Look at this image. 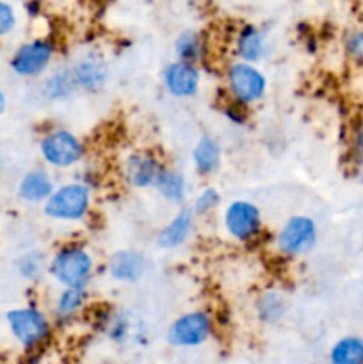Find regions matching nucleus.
Instances as JSON below:
<instances>
[{"label":"nucleus","mask_w":363,"mask_h":364,"mask_svg":"<svg viewBox=\"0 0 363 364\" xmlns=\"http://www.w3.org/2000/svg\"><path fill=\"white\" fill-rule=\"evenodd\" d=\"M46 270L63 288H85L95 272V259L88 247L70 242L53 252Z\"/></svg>","instance_id":"nucleus-1"},{"label":"nucleus","mask_w":363,"mask_h":364,"mask_svg":"<svg viewBox=\"0 0 363 364\" xmlns=\"http://www.w3.org/2000/svg\"><path fill=\"white\" fill-rule=\"evenodd\" d=\"M11 336L27 352L39 350L52 338V322L34 306L14 308L6 315Z\"/></svg>","instance_id":"nucleus-2"},{"label":"nucleus","mask_w":363,"mask_h":364,"mask_svg":"<svg viewBox=\"0 0 363 364\" xmlns=\"http://www.w3.org/2000/svg\"><path fill=\"white\" fill-rule=\"evenodd\" d=\"M91 210V188L85 183H64L56 187L48 199L43 203V213L52 220L77 223Z\"/></svg>","instance_id":"nucleus-3"},{"label":"nucleus","mask_w":363,"mask_h":364,"mask_svg":"<svg viewBox=\"0 0 363 364\" xmlns=\"http://www.w3.org/2000/svg\"><path fill=\"white\" fill-rule=\"evenodd\" d=\"M39 153L53 169H68L84 159L85 146L73 132L66 128H53L39 141Z\"/></svg>","instance_id":"nucleus-4"},{"label":"nucleus","mask_w":363,"mask_h":364,"mask_svg":"<svg viewBox=\"0 0 363 364\" xmlns=\"http://www.w3.org/2000/svg\"><path fill=\"white\" fill-rule=\"evenodd\" d=\"M226 85L231 100L248 107L265 96L267 78L255 64L235 60L226 68Z\"/></svg>","instance_id":"nucleus-5"},{"label":"nucleus","mask_w":363,"mask_h":364,"mask_svg":"<svg viewBox=\"0 0 363 364\" xmlns=\"http://www.w3.org/2000/svg\"><path fill=\"white\" fill-rule=\"evenodd\" d=\"M214 336V318L206 311L196 309L173 320L166 340L174 348H196Z\"/></svg>","instance_id":"nucleus-6"},{"label":"nucleus","mask_w":363,"mask_h":364,"mask_svg":"<svg viewBox=\"0 0 363 364\" xmlns=\"http://www.w3.org/2000/svg\"><path fill=\"white\" fill-rule=\"evenodd\" d=\"M56 43L46 38H36L14 50L9 66L14 75L23 78L41 77L56 57Z\"/></svg>","instance_id":"nucleus-7"},{"label":"nucleus","mask_w":363,"mask_h":364,"mask_svg":"<svg viewBox=\"0 0 363 364\" xmlns=\"http://www.w3.org/2000/svg\"><path fill=\"white\" fill-rule=\"evenodd\" d=\"M317 237L319 231L312 217L294 215L278 231L276 247L287 258H301L315 247Z\"/></svg>","instance_id":"nucleus-8"},{"label":"nucleus","mask_w":363,"mask_h":364,"mask_svg":"<svg viewBox=\"0 0 363 364\" xmlns=\"http://www.w3.org/2000/svg\"><path fill=\"white\" fill-rule=\"evenodd\" d=\"M223 226L233 240L251 242L258 238L262 231V213L255 203L237 199L224 210Z\"/></svg>","instance_id":"nucleus-9"},{"label":"nucleus","mask_w":363,"mask_h":364,"mask_svg":"<svg viewBox=\"0 0 363 364\" xmlns=\"http://www.w3.org/2000/svg\"><path fill=\"white\" fill-rule=\"evenodd\" d=\"M162 162L152 151H134L128 153L123 160V178L128 185L135 188L153 187Z\"/></svg>","instance_id":"nucleus-10"},{"label":"nucleus","mask_w":363,"mask_h":364,"mask_svg":"<svg viewBox=\"0 0 363 364\" xmlns=\"http://www.w3.org/2000/svg\"><path fill=\"white\" fill-rule=\"evenodd\" d=\"M162 82L166 91L174 98H192L199 91L201 75L196 64L174 60L164 70Z\"/></svg>","instance_id":"nucleus-11"},{"label":"nucleus","mask_w":363,"mask_h":364,"mask_svg":"<svg viewBox=\"0 0 363 364\" xmlns=\"http://www.w3.org/2000/svg\"><path fill=\"white\" fill-rule=\"evenodd\" d=\"M71 70H73L78 89H84V91L89 92L100 91V89L107 84L110 73L109 64L103 59L102 53L98 52L82 53V55L75 60Z\"/></svg>","instance_id":"nucleus-12"},{"label":"nucleus","mask_w":363,"mask_h":364,"mask_svg":"<svg viewBox=\"0 0 363 364\" xmlns=\"http://www.w3.org/2000/svg\"><path fill=\"white\" fill-rule=\"evenodd\" d=\"M146 270H148V259L142 252L134 249L116 251L107 263V272L117 283H137L144 277Z\"/></svg>","instance_id":"nucleus-13"},{"label":"nucleus","mask_w":363,"mask_h":364,"mask_svg":"<svg viewBox=\"0 0 363 364\" xmlns=\"http://www.w3.org/2000/svg\"><path fill=\"white\" fill-rule=\"evenodd\" d=\"M194 213L192 210L182 208L173 215V219L160 230L157 237V244L164 251H171L180 245H184L189 240L194 230Z\"/></svg>","instance_id":"nucleus-14"},{"label":"nucleus","mask_w":363,"mask_h":364,"mask_svg":"<svg viewBox=\"0 0 363 364\" xmlns=\"http://www.w3.org/2000/svg\"><path fill=\"white\" fill-rule=\"evenodd\" d=\"M56 191V181L52 174L45 169H32L25 174L18 185V198L28 205L45 203Z\"/></svg>","instance_id":"nucleus-15"},{"label":"nucleus","mask_w":363,"mask_h":364,"mask_svg":"<svg viewBox=\"0 0 363 364\" xmlns=\"http://www.w3.org/2000/svg\"><path fill=\"white\" fill-rule=\"evenodd\" d=\"M263 52H265L263 32L253 23L242 25L235 36V55L238 57V60L255 64L256 60L262 59Z\"/></svg>","instance_id":"nucleus-16"},{"label":"nucleus","mask_w":363,"mask_h":364,"mask_svg":"<svg viewBox=\"0 0 363 364\" xmlns=\"http://www.w3.org/2000/svg\"><path fill=\"white\" fill-rule=\"evenodd\" d=\"M256 318L265 326H274L287 313V297L278 288H269L258 295L255 302Z\"/></svg>","instance_id":"nucleus-17"},{"label":"nucleus","mask_w":363,"mask_h":364,"mask_svg":"<svg viewBox=\"0 0 363 364\" xmlns=\"http://www.w3.org/2000/svg\"><path fill=\"white\" fill-rule=\"evenodd\" d=\"M78 89L77 80L71 68H57L53 73H50L41 84V95L50 102H59L66 100Z\"/></svg>","instance_id":"nucleus-18"},{"label":"nucleus","mask_w":363,"mask_h":364,"mask_svg":"<svg viewBox=\"0 0 363 364\" xmlns=\"http://www.w3.org/2000/svg\"><path fill=\"white\" fill-rule=\"evenodd\" d=\"M221 156H223V151H221L219 142L210 135H203L192 149V164H194L196 171L203 176L216 173L219 169Z\"/></svg>","instance_id":"nucleus-19"},{"label":"nucleus","mask_w":363,"mask_h":364,"mask_svg":"<svg viewBox=\"0 0 363 364\" xmlns=\"http://www.w3.org/2000/svg\"><path fill=\"white\" fill-rule=\"evenodd\" d=\"M153 187L169 203H182L187 196V180L173 167H162Z\"/></svg>","instance_id":"nucleus-20"},{"label":"nucleus","mask_w":363,"mask_h":364,"mask_svg":"<svg viewBox=\"0 0 363 364\" xmlns=\"http://www.w3.org/2000/svg\"><path fill=\"white\" fill-rule=\"evenodd\" d=\"M85 301H88L85 288H63L53 308L57 322H71L84 309Z\"/></svg>","instance_id":"nucleus-21"},{"label":"nucleus","mask_w":363,"mask_h":364,"mask_svg":"<svg viewBox=\"0 0 363 364\" xmlns=\"http://www.w3.org/2000/svg\"><path fill=\"white\" fill-rule=\"evenodd\" d=\"M174 55L177 60L198 64L205 57V41L196 31H184L174 39Z\"/></svg>","instance_id":"nucleus-22"},{"label":"nucleus","mask_w":363,"mask_h":364,"mask_svg":"<svg viewBox=\"0 0 363 364\" xmlns=\"http://www.w3.org/2000/svg\"><path fill=\"white\" fill-rule=\"evenodd\" d=\"M331 364H363V338L345 336L330 350Z\"/></svg>","instance_id":"nucleus-23"},{"label":"nucleus","mask_w":363,"mask_h":364,"mask_svg":"<svg viewBox=\"0 0 363 364\" xmlns=\"http://www.w3.org/2000/svg\"><path fill=\"white\" fill-rule=\"evenodd\" d=\"M102 329L110 341L114 343H125L132 334V323L123 313H109L102 320Z\"/></svg>","instance_id":"nucleus-24"},{"label":"nucleus","mask_w":363,"mask_h":364,"mask_svg":"<svg viewBox=\"0 0 363 364\" xmlns=\"http://www.w3.org/2000/svg\"><path fill=\"white\" fill-rule=\"evenodd\" d=\"M45 269H48V262H46L45 255L41 251L25 252L16 262L18 274L27 281H36L38 277H41Z\"/></svg>","instance_id":"nucleus-25"},{"label":"nucleus","mask_w":363,"mask_h":364,"mask_svg":"<svg viewBox=\"0 0 363 364\" xmlns=\"http://www.w3.org/2000/svg\"><path fill=\"white\" fill-rule=\"evenodd\" d=\"M221 203V194L217 188L214 187H205L196 194V198L192 199V213L196 217H205L209 213H212L214 210L219 206Z\"/></svg>","instance_id":"nucleus-26"},{"label":"nucleus","mask_w":363,"mask_h":364,"mask_svg":"<svg viewBox=\"0 0 363 364\" xmlns=\"http://www.w3.org/2000/svg\"><path fill=\"white\" fill-rule=\"evenodd\" d=\"M16 23L18 18L14 7L11 4L0 0V38L11 34L14 31V27H16Z\"/></svg>","instance_id":"nucleus-27"},{"label":"nucleus","mask_w":363,"mask_h":364,"mask_svg":"<svg viewBox=\"0 0 363 364\" xmlns=\"http://www.w3.org/2000/svg\"><path fill=\"white\" fill-rule=\"evenodd\" d=\"M345 53L356 63H363V31L351 32L345 38Z\"/></svg>","instance_id":"nucleus-28"},{"label":"nucleus","mask_w":363,"mask_h":364,"mask_svg":"<svg viewBox=\"0 0 363 364\" xmlns=\"http://www.w3.org/2000/svg\"><path fill=\"white\" fill-rule=\"evenodd\" d=\"M224 116H226V119L230 121V123L237 124V127H242V124H246V121H248V110H246V105H241V103L233 102L231 100L230 105H226L223 109Z\"/></svg>","instance_id":"nucleus-29"},{"label":"nucleus","mask_w":363,"mask_h":364,"mask_svg":"<svg viewBox=\"0 0 363 364\" xmlns=\"http://www.w3.org/2000/svg\"><path fill=\"white\" fill-rule=\"evenodd\" d=\"M352 144H354V155L358 156L359 162H363V132H359V134L354 135Z\"/></svg>","instance_id":"nucleus-30"},{"label":"nucleus","mask_w":363,"mask_h":364,"mask_svg":"<svg viewBox=\"0 0 363 364\" xmlns=\"http://www.w3.org/2000/svg\"><path fill=\"white\" fill-rule=\"evenodd\" d=\"M27 13L31 14V16H38L39 14V9H41V6H39L38 0H28L27 2Z\"/></svg>","instance_id":"nucleus-31"},{"label":"nucleus","mask_w":363,"mask_h":364,"mask_svg":"<svg viewBox=\"0 0 363 364\" xmlns=\"http://www.w3.org/2000/svg\"><path fill=\"white\" fill-rule=\"evenodd\" d=\"M6 109H7V98H6V92H4L2 89H0V114L6 112Z\"/></svg>","instance_id":"nucleus-32"},{"label":"nucleus","mask_w":363,"mask_h":364,"mask_svg":"<svg viewBox=\"0 0 363 364\" xmlns=\"http://www.w3.org/2000/svg\"><path fill=\"white\" fill-rule=\"evenodd\" d=\"M362 181H363V174H362Z\"/></svg>","instance_id":"nucleus-33"}]
</instances>
